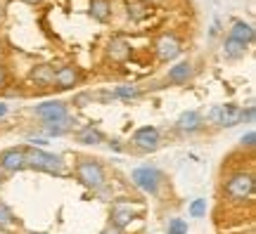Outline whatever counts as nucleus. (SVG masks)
<instances>
[{
	"mask_svg": "<svg viewBox=\"0 0 256 234\" xmlns=\"http://www.w3.org/2000/svg\"><path fill=\"white\" fill-rule=\"evenodd\" d=\"M5 114H8V107H5V104L0 102V116H5Z\"/></svg>",
	"mask_w": 256,
	"mask_h": 234,
	"instance_id": "nucleus-28",
	"label": "nucleus"
},
{
	"mask_svg": "<svg viewBox=\"0 0 256 234\" xmlns=\"http://www.w3.org/2000/svg\"><path fill=\"white\" fill-rule=\"evenodd\" d=\"M126 12L130 19H142L150 12V7H147V2H142V0H126Z\"/></svg>",
	"mask_w": 256,
	"mask_h": 234,
	"instance_id": "nucleus-17",
	"label": "nucleus"
},
{
	"mask_svg": "<svg viewBox=\"0 0 256 234\" xmlns=\"http://www.w3.org/2000/svg\"><path fill=\"white\" fill-rule=\"evenodd\" d=\"M110 0H92L90 2V14L98 21H107L110 19Z\"/></svg>",
	"mask_w": 256,
	"mask_h": 234,
	"instance_id": "nucleus-16",
	"label": "nucleus"
},
{
	"mask_svg": "<svg viewBox=\"0 0 256 234\" xmlns=\"http://www.w3.org/2000/svg\"><path fill=\"white\" fill-rule=\"evenodd\" d=\"M138 95H140V90L136 85H121L114 90V97H138Z\"/></svg>",
	"mask_w": 256,
	"mask_h": 234,
	"instance_id": "nucleus-25",
	"label": "nucleus"
},
{
	"mask_svg": "<svg viewBox=\"0 0 256 234\" xmlns=\"http://www.w3.org/2000/svg\"><path fill=\"white\" fill-rule=\"evenodd\" d=\"M202 126V116L197 114V111H185V114H180V118H178V128L180 130H197V128Z\"/></svg>",
	"mask_w": 256,
	"mask_h": 234,
	"instance_id": "nucleus-15",
	"label": "nucleus"
},
{
	"mask_svg": "<svg viewBox=\"0 0 256 234\" xmlns=\"http://www.w3.org/2000/svg\"><path fill=\"white\" fill-rule=\"evenodd\" d=\"M156 54H159V59L171 62V59H176L180 54V43L174 36H162L156 40Z\"/></svg>",
	"mask_w": 256,
	"mask_h": 234,
	"instance_id": "nucleus-10",
	"label": "nucleus"
},
{
	"mask_svg": "<svg viewBox=\"0 0 256 234\" xmlns=\"http://www.w3.org/2000/svg\"><path fill=\"white\" fill-rule=\"evenodd\" d=\"M226 194L235 201H244L254 194V175L252 173H235L226 182Z\"/></svg>",
	"mask_w": 256,
	"mask_h": 234,
	"instance_id": "nucleus-2",
	"label": "nucleus"
},
{
	"mask_svg": "<svg viewBox=\"0 0 256 234\" xmlns=\"http://www.w3.org/2000/svg\"><path fill=\"white\" fill-rule=\"evenodd\" d=\"M36 114L43 118L46 123H52V121H64V118L69 116V114H66V107H64L62 102H46V104H38Z\"/></svg>",
	"mask_w": 256,
	"mask_h": 234,
	"instance_id": "nucleus-8",
	"label": "nucleus"
},
{
	"mask_svg": "<svg viewBox=\"0 0 256 234\" xmlns=\"http://www.w3.org/2000/svg\"><path fill=\"white\" fill-rule=\"evenodd\" d=\"M52 76H55V71L50 66H38L36 71H34V78L40 83H52Z\"/></svg>",
	"mask_w": 256,
	"mask_h": 234,
	"instance_id": "nucleus-23",
	"label": "nucleus"
},
{
	"mask_svg": "<svg viewBox=\"0 0 256 234\" xmlns=\"http://www.w3.org/2000/svg\"><path fill=\"white\" fill-rule=\"evenodd\" d=\"M102 234H124V232H121V230H116V227H107Z\"/></svg>",
	"mask_w": 256,
	"mask_h": 234,
	"instance_id": "nucleus-27",
	"label": "nucleus"
},
{
	"mask_svg": "<svg viewBox=\"0 0 256 234\" xmlns=\"http://www.w3.org/2000/svg\"><path fill=\"white\" fill-rule=\"evenodd\" d=\"M254 140H256L254 130H249L247 135H242V144H244V147H249V149H252V147H254Z\"/></svg>",
	"mask_w": 256,
	"mask_h": 234,
	"instance_id": "nucleus-26",
	"label": "nucleus"
},
{
	"mask_svg": "<svg viewBox=\"0 0 256 234\" xmlns=\"http://www.w3.org/2000/svg\"><path fill=\"white\" fill-rule=\"evenodd\" d=\"M24 2H28V5H38V2H43V0H24Z\"/></svg>",
	"mask_w": 256,
	"mask_h": 234,
	"instance_id": "nucleus-30",
	"label": "nucleus"
},
{
	"mask_svg": "<svg viewBox=\"0 0 256 234\" xmlns=\"http://www.w3.org/2000/svg\"><path fill=\"white\" fill-rule=\"evenodd\" d=\"M102 140H104V135L90 126L83 128L81 133H78V142H83V144H98V142H102Z\"/></svg>",
	"mask_w": 256,
	"mask_h": 234,
	"instance_id": "nucleus-20",
	"label": "nucleus"
},
{
	"mask_svg": "<svg viewBox=\"0 0 256 234\" xmlns=\"http://www.w3.org/2000/svg\"><path fill=\"white\" fill-rule=\"evenodd\" d=\"M140 211V206L136 204H130L126 199H119V201H114L112 204V227H116V230H124V227L136 218V213Z\"/></svg>",
	"mask_w": 256,
	"mask_h": 234,
	"instance_id": "nucleus-4",
	"label": "nucleus"
},
{
	"mask_svg": "<svg viewBox=\"0 0 256 234\" xmlns=\"http://www.w3.org/2000/svg\"><path fill=\"white\" fill-rule=\"evenodd\" d=\"M244 52H247V45H244V43H238V40H232V38H228V40H226L223 54H226L228 59H240Z\"/></svg>",
	"mask_w": 256,
	"mask_h": 234,
	"instance_id": "nucleus-18",
	"label": "nucleus"
},
{
	"mask_svg": "<svg viewBox=\"0 0 256 234\" xmlns=\"http://www.w3.org/2000/svg\"><path fill=\"white\" fill-rule=\"evenodd\" d=\"M110 54H112V59L124 62L128 54H130V45H128L126 40H121V38H112L110 40Z\"/></svg>",
	"mask_w": 256,
	"mask_h": 234,
	"instance_id": "nucleus-13",
	"label": "nucleus"
},
{
	"mask_svg": "<svg viewBox=\"0 0 256 234\" xmlns=\"http://www.w3.org/2000/svg\"><path fill=\"white\" fill-rule=\"evenodd\" d=\"M72 128H74V121L69 116L64 118V121H52V123H46L48 135H64V133H69Z\"/></svg>",
	"mask_w": 256,
	"mask_h": 234,
	"instance_id": "nucleus-19",
	"label": "nucleus"
},
{
	"mask_svg": "<svg viewBox=\"0 0 256 234\" xmlns=\"http://www.w3.org/2000/svg\"><path fill=\"white\" fill-rule=\"evenodd\" d=\"M76 175L86 187L95 189V192H100L104 187V171H102V166L98 161H81L78 168H76Z\"/></svg>",
	"mask_w": 256,
	"mask_h": 234,
	"instance_id": "nucleus-3",
	"label": "nucleus"
},
{
	"mask_svg": "<svg viewBox=\"0 0 256 234\" xmlns=\"http://www.w3.org/2000/svg\"><path fill=\"white\" fill-rule=\"evenodd\" d=\"M190 73H192L190 64L180 62V64H176V66H171V69H168V81H171V83H185L188 78H190Z\"/></svg>",
	"mask_w": 256,
	"mask_h": 234,
	"instance_id": "nucleus-14",
	"label": "nucleus"
},
{
	"mask_svg": "<svg viewBox=\"0 0 256 234\" xmlns=\"http://www.w3.org/2000/svg\"><path fill=\"white\" fill-rule=\"evenodd\" d=\"M209 118L214 121V123H218V126L232 128L242 121V109L230 107V104H218V107H214L209 111Z\"/></svg>",
	"mask_w": 256,
	"mask_h": 234,
	"instance_id": "nucleus-5",
	"label": "nucleus"
},
{
	"mask_svg": "<svg viewBox=\"0 0 256 234\" xmlns=\"http://www.w3.org/2000/svg\"><path fill=\"white\" fill-rule=\"evenodd\" d=\"M0 182H2V171H0Z\"/></svg>",
	"mask_w": 256,
	"mask_h": 234,
	"instance_id": "nucleus-31",
	"label": "nucleus"
},
{
	"mask_svg": "<svg viewBox=\"0 0 256 234\" xmlns=\"http://www.w3.org/2000/svg\"><path fill=\"white\" fill-rule=\"evenodd\" d=\"M188 211H190V216H192V218H202L204 213H206V201H204V199H194V201L190 204V208H188Z\"/></svg>",
	"mask_w": 256,
	"mask_h": 234,
	"instance_id": "nucleus-24",
	"label": "nucleus"
},
{
	"mask_svg": "<svg viewBox=\"0 0 256 234\" xmlns=\"http://www.w3.org/2000/svg\"><path fill=\"white\" fill-rule=\"evenodd\" d=\"M22 168H26V154L24 149H8L0 154V171L17 173Z\"/></svg>",
	"mask_w": 256,
	"mask_h": 234,
	"instance_id": "nucleus-7",
	"label": "nucleus"
},
{
	"mask_svg": "<svg viewBox=\"0 0 256 234\" xmlns=\"http://www.w3.org/2000/svg\"><path fill=\"white\" fill-rule=\"evenodd\" d=\"M24 154H26V166L28 168L52 173V175H62L64 173L62 159L55 156V154H48V152H43V149H24Z\"/></svg>",
	"mask_w": 256,
	"mask_h": 234,
	"instance_id": "nucleus-1",
	"label": "nucleus"
},
{
	"mask_svg": "<svg viewBox=\"0 0 256 234\" xmlns=\"http://www.w3.org/2000/svg\"><path fill=\"white\" fill-rule=\"evenodd\" d=\"M76 81H78V73L74 66H60L52 76V83H57L60 88H74Z\"/></svg>",
	"mask_w": 256,
	"mask_h": 234,
	"instance_id": "nucleus-11",
	"label": "nucleus"
},
{
	"mask_svg": "<svg viewBox=\"0 0 256 234\" xmlns=\"http://www.w3.org/2000/svg\"><path fill=\"white\" fill-rule=\"evenodd\" d=\"M130 178H133V182H136L142 192H147V194H156V189H159V173H156L154 168H150V166L136 168Z\"/></svg>",
	"mask_w": 256,
	"mask_h": 234,
	"instance_id": "nucleus-6",
	"label": "nucleus"
},
{
	"mask_svg": "<svg viewBox=\"0 0 256 234\" xmlns=\"http://www.w3.org/2000/svg\"><path fill=\"white\" fill-rule=\"evenodd\" d=\"M230 38L232 40H238V43H252L254 40V28L249 26V24H244V21H235L232 24V28H230Z\"/></svg>",
	"mask_w": 256,
	"mask_h": 234,
	"instance_id": "nucleus-12",
	"label": "nucleus"
},
{
	"mask_svg": "<svg viewBox=\"0 0 256 234\" xmlns=\"http://www.w3.org/2000/svg\"><path fill=\"white\" fill-rule=\"evenodd\" d=\"M0 17H2V7H0Z\"/></svg>",
	"mask_w": 256,
	"mask_h": 234,
	"instance_id": "nucleus-32",
	"label": "nucleus"
},
{
	"mask_svg": "<svg viewBox=\"0 0 256 234\" xmlns=\"http://www.w3.org/2000/svg\"><path fill=\"white\" fill-rule=\"evenodd\" d=\"M14 223V213H12V208L5 204V201H0V227H10Z\"/></svg>",
	"mask_w": 256,
	"mask_h": 234,
	"instance_id": "nucleus-21",
	"label": "nucleus"
},
{
	"mask_svg": "<svg viewBox=\"0 0 256 234\" xmlns=\"http://www.w3.org/2000/svg\"><path fill=\"white\" fill-rule=\"evenodd\" d=\"M166 234H188V223H185V220H180V218H174V220L168 223Z\"/></svg>",
	"mask_w": 256,
	"mask_h": 234,
	"instance_id": "nucleus-22",
	"label": "nucleus"
},
{
	"mask_svg": "<svg viewBox=\"0 0 256 234\" xmlns=\"http://www.w3.org/2000/svg\"><path fill=\"white\" fill-rule=\"evenodd\" d=\"M133 142L140 147V149H147V152H152L159 147V130L152 126H145V128H138L136 135H133Z\"/></svg>",
	"mask_w": 256,
	"mask_h": 234,
	"instance_id": "nucleus-9",
	"label": "nucleus"
},
{
	"mask_svg": "<svg viewBox=\"0 0 256 234\" xmlns=\"http://www.w3.org/2000/svg\"><path fill=\"white\" fill-rule=\"evenodd\" d=\"M2 83H5V69L0 66V85H2Z\"/></svg>",
	"mask_w": 256,
	"mask_h": 234,
	"instance_id": "nucleus-29",
	"label": "nucleus"
}]
</instances>
